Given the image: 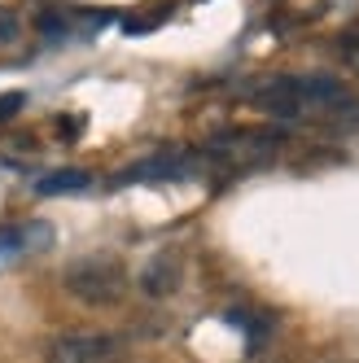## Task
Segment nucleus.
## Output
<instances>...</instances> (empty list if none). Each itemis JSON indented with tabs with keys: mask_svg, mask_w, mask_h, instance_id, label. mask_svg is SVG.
<instances>
[{
	"mask_svg": "<svg viewBox=\"0 0 359 363\" xmlns=\"http://www.w3.org/2000/svg\"><path fill=\"white\" fill-rule=\"evenodd\" d=\"M118 350L123 342L110 333H62L48 346V363H114Z\"/></svg>",
	"mask_w": 359,
	"mask_h": 363,
	"instance_id": "nucleus-3",
	"label": "nucleus"
},
{
	"mask_svg": "<svg viewBox=\"0 0 359 363\" xmlns=\"http://www.w3.org/2000/svg\"><path fill=\"white\" fill-rule=\"evenodd\" d=\"M53 245V228L31 219V223H18V228H0V267L18 263L22 254H35Z\"/></svg>",
	"mask_w": 359,
	"mask_h": 363,
	"instance_id": "nucleus-4",
	"label": "nucleus"
},
{
	"mask_svg": "<svg viewBox=\"0 0 359 363\" xmlns=\"http://www.w3.org/2000/svg\"><path fill=\"white\" fill-rule=\"evenodd\" d=\"M175 284H180V258H171V254H158V258H153V263L140 272V289H145L149 298H171Z\"/></svg>",
	"mask_w": 359,
	"mask_h": 363,
	"instance_id": "nucleus-6",
	"label": "nucleus"
},
{
	"mask_svg": "<svg viewBox=\"0 0 359 363\" xmlns=\"http://www.w3.org/2000/svg\"><path fill=\"white\" fill-rule=\"evenodd\" d=\"M88 189H92V171H84V167L48 171L40 184H35V193H40V197H70V193H88Z\"/></svg>",
	"mask_w": 359,
	"mask_h": 363,
	"instance_id": "nucleus-7",
	"label": "nucleus"
},
{
	"mask_svg": "<svg viewBox=\"0 0 359 363\" xmlns=\"http://www.w3.org/2000/svg\"><path fill=\"white\" fill-rule=\"evenodd\" d=\"M18 31H22V22H18V13H13V9H5V5H0V44H13V40H18Z\"/></svg>",
	"mask_w": 359,
	"mask_h": 363,
	"instance_id": "nucleus-9",
	"label": "nucleus"
},
{
	"mask_svg": "<svg viewBox=\"0 0 359 363\" xmlns=\"http://www.w3.org/2000/svg\"><path fill=\"white\" fill-rule=\"evenodd\" d=\"M22 101H27L22 92H5V96H0V118H5V114H18V110H22Z\"/></svg>",
	"mask_w": 359,
	"mask_h": 363,
	"instance_id": "nucleus-11",
	"label": "nucleus"
},
{
	"mask_svg": "<svg viewBox=\"0 0 359 363\" xmlns=\"http://www.w3.org/2000/svg\"><path fill=\"white\" fill-rule=\"evenodd\" d=\"M263 110L285 114V118H302V114H350L355 110V92L338 79H272L263 92H254Z\"/></svg>",
	"mask_w": 359,
	"mask_h": 363,
	"instance_id": "nucleus-1",
	"label": "nucleus"
},
{
	"mask_svg": "<svg viewBox=\"0 0 359 363\" xmlns=\"http://www.w3.org/2000/svg\"><path fill=\"white\" fill-rule=\"evenodd\" d=\"M40 31H44V35H62V31H66V18L44 13V18H40Z\"/></svg>",
	"mask_w": 359,
	"mask_h": 363,
	"instance_id": "nucleus-10",
	"label": "nucleus"
},
{
	"mask_svg": "<svg viewBox=\"0 0 359 363\" xmlns=\"http://www.w3.org/2000/svg\"><path fill=\"white\" fill-rule=\"evenodd\" d=\"M184 171H189V162L180 158V153H153V158H145V162H136V167L118 171L114 184L123 189V184H136V179H171V175H184Z\"/></svg>",
	"mask_w": 359,
	"mask_h": 363,
	"instance_id": "nucleus-5",
	"label": "nucleus"
},
{
	"mask_svg": "<svg viewBox=\"0 0 359 363\" xmlns=\"http://www.w3.org/2000/svg\"><path fill=\"white\" fill-rule=\"evenodd\" d=\"M215 145L219 149H272L280 145V136L276 132H237V136H219Z\"/></svg>",
	"mask_w": 359,
	"mask_h": 363,
	"instance_id": "nucleus-8",
	"label": "nucleus"
},
{
	"mask_svg": "<svg viewBox=\"0 0 359 363\" xmlns=\"http://www.w3.org/2000/svg\"><path fill=\"white\" fill-rule=\"evenodd\" d=\"M62 284H66L70 298H79L88 306H114L127 294V267L118 263V258H110V254H92V258L70 263Z\"/></svg>",
	"mask_w": 359,
	"mask_h": 363,
	"instance_id": "nucleus-2",
	"label": "nucleus"
}]
</instances>
